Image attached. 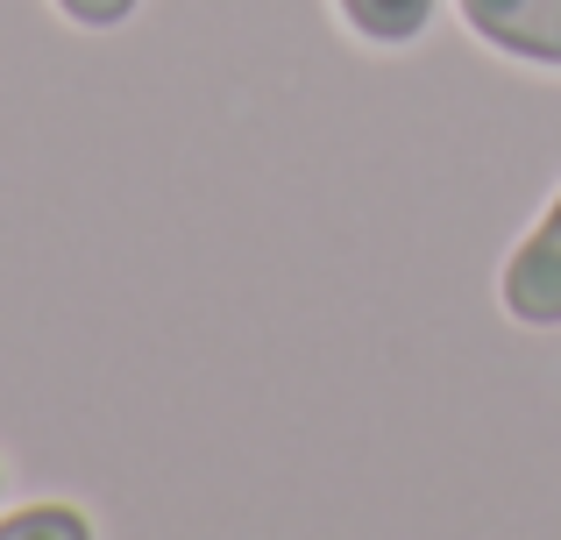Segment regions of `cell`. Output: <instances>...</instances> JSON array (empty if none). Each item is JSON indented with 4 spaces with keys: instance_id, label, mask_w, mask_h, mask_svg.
<instances>
[{
    "instance_id": "obj_1",
    "label": "cell",
    "mask_w": 561,
    "mask_h": 540,
    "mask_svg": "<svg viewBox=\"0 0 561 540\" xmlns=\"http://www.w3.org/2000/svg\"><path fill=\"white\" fill-rule=\"evenodd\" d=\"M505 313L526 328H561V199L548 207V221L512 250L505 264Z\"/></svg>"
},
{
    "instance_id": "obj_2",
    "label": "cell",
    "mask_w": 561,
    "mask_h": 540,
    "mask_svg": "<svg viewBox=\"0 0 561 540\" xmlns=\"http://www.w3.org/2000/svg\"><path fill=\"white\" fill-rule=\"evenodd\" d=\"M469 28L483 43L534 65H561V0H462Z\"/></svg>"
},
{
    "instance_id": "obj_3",
    "label": "cell",
    "mask_w": 561,
    "mask_h": 540,
    "mask_svg": "<svg viewBox=\"0 0 561 540\" xmlns=\"http://www.w3.org/2000/svg\"><path fill=\"white\" fill-rule=\"evenodd\" d=\"M342 14L370 43H412L426 22H434V0H342Z\"/></svg>"
},
{
    "instance_id": "obj_4",
    "label": "cell",
    "mask_w": 561,
    "mask_h": 540,
    "mask_svg": "<svg viewBox=\"0 0 561 540\" xmlns=\"http://www.w3.org/2000/svg\"><path fill=\"white\" fill-rule=\"evenodd\" d=\"M0 540H93L79 505H28V513L0 519Z\"/></svg>"
},
{
    "instance_id": "obj_5",
    "label": "cell",
    "mask_w": 561,
    "mask_h": 540,
    "mask_svg": "<svg viewBox=\"0 0 561 540\" xmlns=\"http://www.w3.org/2000/svg\"><path fill=\"white\" fill-rule=\"evenodd\" d=\"M57 8H65L71 22H85V28H114V22L136 14V0H57Z\"/></svg>"
},
{
    "instance_id": "obj_6",
    "label": "cell",
    "mask_w": 561,
    "mask_h": 540,
    "mask_svg": "<svg viewBox=\"0 0 561 540\" xmlns=\"http://www.w3.org/2000/svg\"><path fill=\"white\" fill-rule=\"evenodd\" d=\"M0 484H8V476H0Z\"/></svg>"
}]
</instances>
